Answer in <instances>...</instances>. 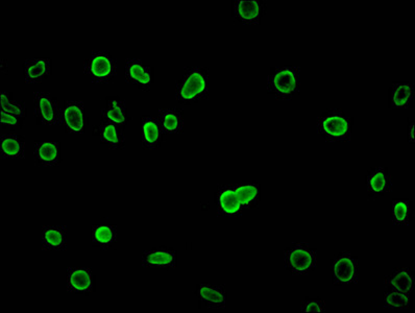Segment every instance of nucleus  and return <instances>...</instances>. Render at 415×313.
Returning a JSON list of instances; mask_svg holds the SVG:
<instances>
[{"label": "nucleus", "instance_id": "obj_1", "mask_svg": "<svg viewBox=\"0 0 415 313\" xmlns=\"http://www.w3.org/2000/svg\"><path fill=\"white\" fill-rule=\"evenodd\" d=\"M209 91V75L203 68L186 69L177 85V99L181 103H196Z\"/></svg>", "mask_w": 415, "mask_h": 313}, {"label": "nucleus", "instance_id": "obj_2", "mask_svg": "<svg viewBox=\"0 0 415 313\" xmlns=\"http://www.w3.org/2000/svg\"><path fill=\"white\" fill-rule=\"evenodd\" d=\"M117 71V60L108 50H93L85 61V75L97 84L113 82Z\"/></svg>", "mask_w": 415, "mask_h": 313}, {"label": "nucleus", "instance_id": "obj_3", "mask_svg": "<svg viewBox=\"0 0 415 313\" xmlns=\"http://www.w3.org/2000/svg\"><path fill=\"white\" fill-rule=\"evenodd\" d=\"M35 116L38 124L45 126H60L62 124V109L58 99L46 91H36L34 93Z\"/></svg>", "mask_w": 415, "mask_h": 313}, {"label": "nucleus", "instance_id": "obj_4", "mask_svg": "<svg viewBox=\"0 0 415 313\" xmlns=\"http://www.w3.org/2000/svg\"><path fill=\"white\" fill-rule=\"evenodd\" d=\"M285 263L291 274H309L316 266V253L308 245L298 243L285 252Z\"/></svg>", "mask_w": 415, "mask_h": 313}, {"label": "nucleus", "instance_id": "obj_5", "mask_svg": "<svg viewBox=\"0 0 415 313\" xmlns=\"http://www.w3.org/2000/svg\"><path fill=\"white\" fill-rule=\"evenodd\" d=\"M62 124L68 134H84L87 126L84 101L74 99L65 101L62 108Z\"/></svg>", "mask_w": 415, "mask_h": 313}, {"label": "nucleus", "instance_id": "obj_6", "mask_svg": "<svg viewBox=\"0 0 415 313\" xmlns=\"http://www.w3.org/2000/svg\"><path fill=\"white\" fill-rule=\"evenodd\" d=\"M124 126L101 118L96 124L93 135L99 139L101 143L112 151H122L126 147V134Z\"/></svg>", "mask_w": 415, "mask_h": 313}, {"label": "nucleus", "instance_id": "obj_7", "mask_svg": "<svg viewBox=\"0 0 415 313\" xmlns=\"http://www.w3.org/2000/svg\"><path fill=\"white\" fill-rule=\"evenodd\" d=\"M126 80L140 90L150 91L154 85V71L139 59L130 58L126 63Z\"/></svg>", "mask_w": 415, "mask_h": 313}, {"label": "nucleus", "instance_id": "obj_8", "mask_svg": "<svg viewBox=\"0 0 415 313\" xmlns=\"http://www.w3.org/2000/svg\"><path fill=\"white\" fill-rule=\"evenodd\" d=\"M177 262V252L171 247H152L141 256V265L150 270H173Z\"/></svg>", "mask_w": 415, "mask_h": 313}, {"label": "nucleus", "instance_id": "obj_9", "mask_svg": "<svg viewBox=\"0 0 415 313\" xmlns=\"http://www.w3.org/2000/svg\"><path fill=\"white\" fill-rule=\"evenodd\" d=\"M67 289L69 293L89 295L95 289V279L92 270L86 266H69L67 270Z\"/></svg>", "mask_w": 415, "mask_h": 313}, {"label": "nucleus", "instance_id": "obj_10", "mask_svg": "<svg viewBox=\"0 0 415 313\" xmlns=\"http://www.w3.org/2000/svg\"><path fill=\"white\" fill-rule=\"evenodd\" d=\"M332 276L336 284H351L358 280V262L349 253H342L332 260Z\"/></svg>", "mask_w": 415, "mask_h": 313}, {"label": "nucleus", "instance_id": "obj_11", "mask_svg": "<svg viewBox=\"0 0 415 313\" xmlns=\"http://www.w3.org/2000/svg\"><path fill=\"white\" fill-rule=\"evenodd\" d=\"M164 133L158 118L144 115L140 120V138L144 149L148 151L160 149L164 140Z\"/></svg>", "mask_w": 415, "mask_h": 313}, {"label": "nucleus", "instance_id": "obj_12", "mask_svg": "<svg viewBox=\"0 0 415 313\" xmlns=\"http://www.w3.org/2000/svg\"><path fill=\"white\" fill-rule=\"evenodd\" d=\"M319 130L326 138L340 140L349 136L351 126L346 116L338 112H332L321 118Z\"/></svg>", "mask_w": 415, "mask_h": 313}, {"label": "nucleus", "instance_id": "obj_13", "mask_svg": "<svg viewBox=\"0 0 415 313\" xmlns=\"http://www.w3.org/2000/svg\"><path fill=\"white\" fill-rule=\"evenodd\" d=\"M52 59L48 57H36L27 59L23 63V77L27 84L44 82L52 75Z\"/></svg>", "mask_w": 415, "mask_h": 313}, {"label": "nucleus", "instance_id": "obj_14", "mask_svg": "<svg viewBox=\"0 0 415 313\" xmlns=\"http://www.w3.org/2000/svg\"><path fill=\"white\" fill-rule=\"evenodd\" d=\"M34 160L39 166H58L62 161L60 143L56 140L37 141L34 147Z\"/></svg>", "mask_w": 415, "mask_h": 313}, {"label": "nucleus", "instance_id": "obj_15", "mask_svg": "<svg viewBox=\"0 0 415 313\" xmlns=\"http://www.w3.org/2000/svg\"><path fill=\"white\" fill-rule=\"evenodd\" d=\"M298 73L294 69H279L270 80V86L277 96L290 97L296 92L298 88Z\"/></svg>", "mask_w": 415, "mask_h": 313}, {"label": "nucleus", "instance_id": "obj_16", "mask_svg": "<svg viewBox=\"0 0 415 313\" xmlns=\"http://www.w3.org/2000/svg\"><path fill=\"white\" fill-rule=\"evenodd\" d=\"M67 227L48 225L42 229L41 245L45 251L61 252L67 249Z\"/></svg>", "mask_w": 415, "mask_h": 313}, {"label": "nucleus", "instance_id": "obj_17", "mask_svg": "<svg viewBox=\"0 0 415 313\" xmlns=\"http://www.w3.org/2000/svg\"><path fill=\"white\" fill-rule=\"evenodd\" d=\"M101 118L115 122L124 128L130 122L126 101L118 96L107 97L105 105L101 110Z\"/></svg>", "mask_w": 415, "mask_h": 313}, {"label": "nucleus", "instance_id": "obj_18", "mask_svg": "<svg viewBox=\"0 0 415 313\" xmlns=\"http://www.w3.org/2000/svg\"><path fill=\"white\" fill-rule=\"evenodd\" d=\"M196 293H198L201 301L208 307L226 308V289L222 285L203 283V284L198 285Z\"/></svg>", "mask_w": 415, "mask_h": 313}, {"label": "nucleus", "instance_id": "obj_19", "mask_svg": "<svg viewBox=\"0 0 415 313\" xmlns=\"http://www.w3.org/2000/svg\"><path fill=\"white\" fill-rule=\"evenodd\" d=\"M25 138L19 134L2 135L0 138V153L2 159L19 160L25 158Z\"/></svg>", "mask_w": 415, "mask_h": 313}, {"label": "nucleus", "instance_id": "obj_20", "mask_svg": "<svg viewBox=\"0 0 415 313\" xmlns=\"http://www.w3.org/2000/svg\"><path fill=\"white\" fill-rule=\"evenodd\" d=\"M91 241L93 247L101 249H109L117 241V227L112 224H97L91 231Z\"/></svg>", "mask_w": 415, "mask_h": 313}, {"label": "nucleus", "instance_id": "obj_21", "mask_svg": "<svg viewBox=\"0 0 415 313\" xmlns=\"http://www.w3.org/2000/svg\"><path fill=\"white\" fill-rule=\"evenodd\" d=\"M217 203L219 210L224 215H228V217L238 215L243 209L236 189L235 187H230V186H224L222 189L219 190Z\"/></svg>", "mask_w": 415, "mask_h": 313}, {"label": "nucleus", "instance_id": "obj_22", "mask_svg": "<svg viewBox=\"0 0 415 313\" xmlns=\"http://www.w3.org/2000/svg\"><path fill=\"white\" fill-rule=\"evenodd\" d=\"M158 119L167 134H179L184 128L183 114L180 110L162 108L159 110Z\"/></svg>", "mask_w": 415, "mask_h": 313}, {"label": "nucleus", "instance_id": "obj_23", "mask_svg": "<svg viewBox=\"0 0 415 313\" xmlns=\"http://www.w3.org/2000/svg\"><path fill=\"white\" fill-rule=\"evenodd\" d=\"M395 291L410 293L414 289V277L408 268H399L395 270L386 280Z\"/></svg>", "mask_w": 415, "mask_h": 313}, {"label": "nucleus", "instance_id": "obj_24", "mask_svg": "<svg viewBox=\"0 0 415 313\" xmlns=\"http://www.w3.org/2000/svg\"><path fill=\"white\" fill-rule=\"evenodd\" d=\"M235 16L243 22H254L261 13L260 2L256 0H238L235 2Z\"/></svg>", "mask_w": 415, "mask_h": 313}, {"label": "nucleus", "instance_id": "obj_25", "mask_svg": "<svg viewBox=\"0 0 415 313\" xmlns=\"http://www.w3.org/2000/svg\"><path fill=\"white\" fill-rule=\"evenodd\" d=\"M412 97H414V90L410 85H395L391 91V105L395 109H404L410 105Z\"/></svg>", "mask_w": 415, "mask_h": 313}, {"label": "nucleus", "instance_id": "obj_26", "mask_svg": "<svg viewBox=\"0 0 415 313\" xmlns=\"http://www.w3.org/2000/svg\"><path fill=\"white\" fill-rule=\"evenodd\" d=\"M367 185L368 189L374 194H385L391 189V177L384 169H376L368 177Z\"/></svg>", "mask_w": 415, "mask_h": 313}, {"label": "nucleus", "instance_id": "obj_27", "mask_svg": "<svg viewBox=\"0 0 415 313\" xmlns=\"http://www.w3.org/2000/svg\"><path fill=\"white\" fill-rule=\"evenodd\" d=\"M0 101H1V111L8 112L17 117H27V105L22 101H12V93L2 91Z\"/></svg>", "mask_w": 415, "mask_h": 313}, {"label": "nucleus", "instance_id": "obj_28", "mask_svg": "<svg viewBox=\"0 0 415 313\" xmlns=\"http://www.w3.org/2000/svg\"><path fill=\"white\" fill-rule=\"evenodd\" d=\"M235 189H236L243 208L253 204L259 196V190H258L257 186L254 184H242V185L235 187Z\"/></svg>", "mask_w": 415, "mask_h": 313}, {"label": "nucleus", "instance_id": "obj_29", "mask_svg": "<svg viewBox=\"0 0 415 313\" xmlns=\"http://www.w3.org/2000/svg\"><path fill=\"white\" fill-rule=\"evenodd\" d=\"M384 305L387 308H408L410 305L409 293L399 291H389L385 295Z\"/></svg>", "mask_w": 415, "mask_h": 313}, {"label": "nucleus", "instance_id": "obj_30", "mask_svg": "<svg viewBox=\"0 0 415 313\" xmlns=\"http://www.w3.org/2000/svg\"><path fill=\"white\" fill-rule=\"evenodd\" d=\"M393 221L398 225H407L410 217V203L407 201H397L393 205Z\"/></svg>", "mask_w": 415, "mask_h": 313}, {"label": "nucleus", "instance_id": "obj_31", "mask_svg": "<svg viewBox=\"0 0 415 313\" xmlns=\"http://www.w3.org/2000/svg\"><path fill=\"white\" fill-rule=\"evenodd\" d=\"M24 118L17 117L13 114L8 113V112L1 111V126L3 128L14 129L21 128Z\"/></svg>", "mask_w": 415, "mask_h": 313}, {"label": "nucleus", "instance_id": "obj_32", "mask_svg": "<svg viewBox=\"0 0 415 313\" xmlns=\"http://www.w3.org/2000/svg\"><path fill=\"white\" fill-rule=\"evenodd\" d=\"M303 312H323L325 304L321 301H308L303 305Z\"/></svg>", "mask_w": 415, "mask_h": 313}, {"label": "nucleus", "instance_id": "obj_33", "mask_svg": "<svg viewBox=\"0 0 415 313\" xmlns=\"http://www.w3.org/2000/svg\"><path fill=\"white\" fill-rule=\"evenodd\" d=\"M409 134H410V141H412V143H414V124H412V126H410Z\"/></svg>", "mask_w": 415, "mask_h": 313}]
</instances>
